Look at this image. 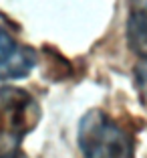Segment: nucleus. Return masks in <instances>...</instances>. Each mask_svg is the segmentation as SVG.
Instances as JSON below:
<instances>
[{
  "instance_id": "423d86ee",
  "label": "nucleus",
  "mask_w": 147,
  "mask_h": 158,
  "mask_svg": "<svg viewBox=\"0 0 147 158\" xmlns=\"http://www.w3.org/2000/svg\"><path fill=\"white\" fill-rule=\"evenodd\" d=\"M0 158H28L26 154H22L20 150H16V152H10V154H2Z\"/></svg>"
},
{
  "instance_id": "39448f33",
  "label": "nucleus",
  "mask_w": 147,
  "mask_h": 158,
  "mask_svg": "<svg viewBox=\"0 0 147 158\" xmlns=\"http://www.w3.org/2000/svg\"><path fill=\"white\" fill-rule=\"evenodd\" d=\"M135 83H137V89L141 93V98L147 102V67H137V71H135Z\"/></svg>"
},
{
  "instance_id": "20e7f679",
  "label": "nucleus",
  "mask_w": 147,
  "mask_h": 158,
  "mask_svg": "<svg viewBox=\"0 0 147 158\" xmlns=\"http://www.w3.org/2000/svg\"><path fill=\"white\" fill-rule=\"evenodd\" d=\"M127 45L135 57L147 61V0H129Z\"/></svg>"
},
{
  "instance_id": "f257e3e1",
  "label": "nucleus",
  "mask_w": 147,
  "mask_h": 158,
  "mask_svg": "<svg viewBox=\"0 0 147 158\" xmlns=\"http://www.w3.org/2000/svg\"><path fill=\"white\" fill-rule=\"evenodd\" d=\"M83 158H135V136L105 110H89L77 132Z\"/></svg>"
},
{
  "instance_id": "7ed1b4c3",
  "label": "nucleus",
  "mask_w": 147,
  "mask_h": 158,
  "mask_svg": "<svg viewBox=\"0 0 147 158\" xmlns=\"http://www.w3.org/2000/svg\"><path fill=\"white\" fill-rule=\"evenodd\" d=\"M38 55L28 45L18 43L0 23V81L22 79L32 73Z\"/></svg>"
},
{
  "instance_id": "f03ea898",
  "label": "nucleus",
  "mask_w": 147,
  "mask_h": 158,
  "mask_svg": "<svg viewBox=\"0 0 147 158\" xmlns=\"http://www.w3.org/2000/svg\"><path fill=\"white\" fill-rule=\"evenodd\" d=\"M38 120L41 106L28 91L14 85L0 87V156L16 152Z\"/></svg>"
}]
</instances>
